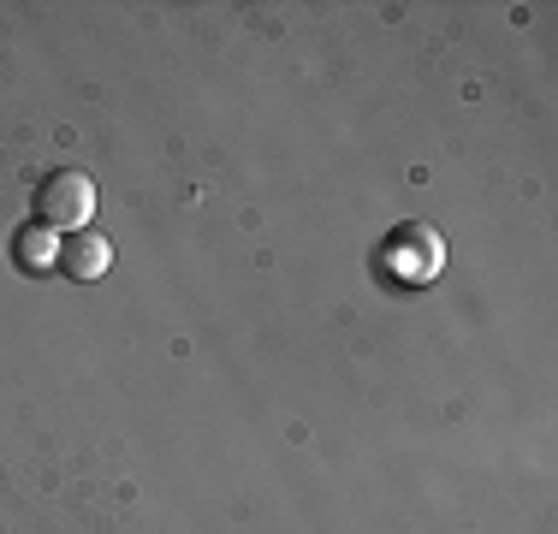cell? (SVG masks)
Returning a JSON list of instances; mask_svg holds the SVG:
<instances>
[{
  "instance_id": "obj_1",
  "label": "cell",
  "mask_w": 558,
  "mask_h": 534,
  "mask_svg": "<svg viewBox=\"0 0 558 534\" xmlns=\"http://www.w3.org/2000/svg\"><path fill=\"white\" fill-rule=\"evenodd\" d=\"M440 267H446V238L422 220L398 226L387 244H380V274H392L398 286H422V279H434Z\"/></svg>"
},
{
  "instance_id": "obj_2",
  "label": "cell",
  "mask_w": 558,
  "mask_h": 534,
  "mask_svg": "<svg viewBox=\"0 0 558 534\" xmlns=\"http://www.w3.org/2000/svg\"><path fill=\"white\" fill-rule=\"evenodd\" d=\"M89 214H96V179L77 167H54L43 184H36V220L43 226H72V232H84Z\"/></svg>"
},
{
  "instance_id": "obj_3",
  "label": "cell",
  "mask_w": 558,
  "mask_h": 534,
  "mask_svg": "<svg viewBox=\"0 0 558 534\" xmlns=\"http://www.w3.org/2000/svg\"><path fill=\"white\" fill-rule=\"evenodd\" d=\"M60 267L89 286V279H101V274L113 267V244H108L101 232H72V238L60 244Z\"/></svg>"
},
{
  "instance_id": "obj_4",
  "label": "cell",
  "mask_w": 558,
  "mask_h": 534,
  "mask_svg": "<svg viewBox=\"0 0 558 534\" xmlns=\"http://www.w3.org/2000/svg\"><path fill=\"white\" fill-rule=\"evenodd\" d=\"M12 262H19L24 274H48V267H60V232L43 226V220L19 226V232H12Z\"/></svg>"
}]
</instances>
